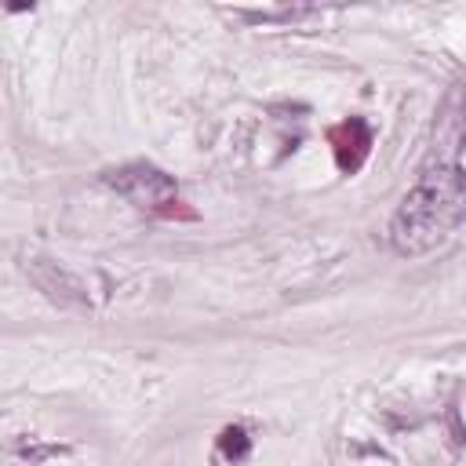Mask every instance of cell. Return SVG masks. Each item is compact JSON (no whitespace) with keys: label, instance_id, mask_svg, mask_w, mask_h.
Wrapping results in <instances>:
<instances>
[{"label":"cell","instance_id":"277c9868","mask_svg":"<svg viewBox=\"0 0 466 466\" xmlns=\"http://www.w3.org/2000/svg\"><path fill=\"white\" fill-rule=\"evenodd\" d=\"M251 451V437L240 430V426H226L218 433V459H226L229 466H240Z\"/></svg>","mask_w":466,"mask_h":466},{"label":"cell","instance_id":"7a4b0ae2","mask_svg":"<svg viewBox=\"0 0 466 466\" xmlns=\"http://www.w3.org/2000/svg\"><path fill=\"white\" fill-rule=\"evenodd\" d=\"M106 182H109L120 197H127L135 208H142V211L175 215V208H171V204H175V178L164 175V171L153 167V164H124V167L109 171Z\"/></svg>","mask_w":466,"mask_h":466},{"label":"cell","instance_id":"3957f363","mask_svg":"<svg viewBox=\"0 0 466 466\" xmlns=\"http://www.w3.org/2000/svg\"><path fill=\"white\" fill-rule=\"evenodd\" d=\"M328 142H331V153H335L339 171L342 175H353V171H360V164L371 153V127H368V120L350 116V120H342V124H335L328 131Z\"/></svg>","mask_w":466,"mask_h":466},{"label":"cell","instance_id":"6da1fadb","mask_svg":"<svg viewBox=\"0 0 466 466\" xmlns=\"http://www.w3.org/2000/svg\"><path fill=\"white\" fill-rule=\"evenodd\" d=\"M466 218V171L459 164L430 167L390 218V244L397 255H422L448 240Z\"/></svg>","mask_w":466,"mask_h":466}]
</instances>
